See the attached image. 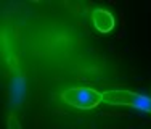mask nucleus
Listing matches in <instances>:
<instances>
[{"instance_id":"1","label":"nucleus","mask_w":151,"mask_h":129,"mask_svg":"<svg viewBox=\"0 0 151 129\" xmlns=\"http://www.w3.org/2000/svg\"><path fill=\"white\" fill-rule=\"evenodd\" d=\"M64 103L81 110H90L103 102V94L88 87H73L61 94Z\"/></svg>"},{"instance_id":"2","label":"nucleus","mask_w":151,"mask_h":129,"mask_svg":"<svg viewBox=\"0 0 151 129\" xmlns=\"http://www.w3.org/2000/svg\"><path fill=\"white\" fill-rule=\"evenodd\" d=\"M103 102L108 105H129L137 110L151 113V97L135 94L130 91H105Z\"/></svg>"},{"instance_id":"3","label":"nucleus","mask_w":151,"mask_h":129,"mask_svg":"<svg viewBox=\"0 0 151 129\" xmlns=\"http://www.w3.org/2000/svg\"><path fill=\"white\" fill-rule=\"evenodd\" d=\"M92 18H93V24H95V28L100 32L106 34V32L113 31L114 18H113V15H111L109 12H106V10H103V8H96L95 12L92 13Z\"/></svg>"},{"instance_id":"4","label":"nucleus","mask_w":151,"mask_h":129,"mask_svg":"<svg viewBox=\"0 0 151 129\" xmlns=\"http://www.w3.org/2000/svg\"><path fill=\"white\" fill-rule=\"evenodd\" d=\"M8 129H21L19 121L16 120V116H10V120H8Z\"/></svg>"}]
</instances>
